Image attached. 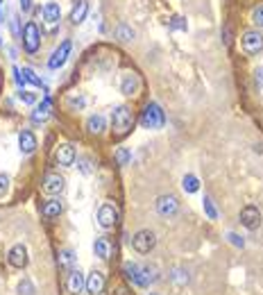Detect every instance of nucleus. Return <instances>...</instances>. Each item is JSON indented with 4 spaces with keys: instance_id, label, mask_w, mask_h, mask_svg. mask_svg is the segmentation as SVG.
<instances>
[{
    "instance_id": "f257e3e1",
    "label": "nucleus",
    "mask_w": 263,
    "mask_h": 295,
    "mask_svg": "<svg viewBox=\"0 0 263 295\" xmlns=\"http://www.w3.org/2000/svg\"><path fill=\"white\" fill-rule=\"evenodd\" d=\"M132 125H134L132 111L125 107V105L116 107V111L111 114V132H114V137H116V139H123L125 134H129Z\"/></svg>"
},
{
    "instance_id": "f03ea898",
    "label": "nucleus",
    "mask_w": 263,
    "mask_h": 295,
    "mask_svg": "<svg viewBox=\"0 0 263 295\" xmlns=\"http://www.w3.org/2000/svg\"><path fill=\"white\" fill-rule=\"evenodd\" d=\"M163 123H166V116H163L161 107H159L157 103H150L148 107H145L143 116H141V125H143L145 129H159V127H163Z\"/></svg>"
},
{
    "instance_id": "7ed1b4c3",
    "label": "nucleus",
    "mask_w": 263,
    "mask_h": 295,
    "mask_svg": "<svg viewBox=\"0 0 263 295\" xmlns=\"http://www.w3.org/2000/svg\"><path fill=\"white\" fill-rule=\"evenodd\" d=\"M132 245H134V250L139 254H148L150 250L157 245V236H154L150 230H141V232H136V234H134Z\"/></svg>"
},
{
    "instance_id": "20e7f679",
    "label": "nucleus",
    "mask_w": 263,
    "mask_h": 295,
    "mask_svg": "<svg viewBox=\"0 0 263 295\" xmlns=\"http://www.w3.org/2000/svg\"><path fill=\"white\" fill-rule=\"evenodd\" d=\"M39 46H41V35H39V27L37 23H25V27H23V48H25L30 55L39 50Z\"/></svg>"
},
{
    "instance_id": "39448f33",
    "label": "nucleus",
    "mask_w": 263,
    "mask_h": 295,
    "mask_svg": "<svg viewBox=\"0 0 263 295\" xmlns=\"http://www.w3.org/2000/svg\"><path fill=\"white\" fill-rule=\"evenodd\" d=\"M241 43H243V50H245L247 55H256V52L263 50V37H261L259 30L245 32L243 39H241Z\"/></svg>"
},
{
    "instance_id": "423d86ee",
    "label": "nucleus",
    "mask_w": 263,
    "mask_h": 295,
    "mask_svg": "<svg viewBox=\"0 0 263 295\" xmlns=\"http://www.w3.org/2000/svg\"><path fill=\"white\" fill-rule=\"evenodd\" d=\"M7 261H9L12 268H25L27 261H30V257H27V248L23 243H16L12 250H9Z\"/></svg>"
},
{
    "instance_id": "0eeeda50",
    "label": "nucleus",
    "mask_w": 263,
    "mask_h": 295,
    "mask_svg": "<svg viewBox=\"0 0 263 295\" xmlns=\"http://www.w3.org/2000/svg\"><path fill=\"white\" fill-rule=\"evenodd\" d=\"M241 225L247 230H256L261 225V211L254 205H247L241 209Z\"/></svg>"
},
{
    "instance_id": "6e6552de",
    "label": "nucleus",
    "mask_w": 263,
    "mask_h": 295,
    "mask_svg": "<svg viewBox=\"0 0 263 295\" xmlns=\"http://www.w3.org/2000/svg\"><path fill=\"white\" fill-rule=\"evenodd\" d=\"M179 209V202L175 195H159L157 198V211L159 216H163V218H170V216H175Z\"/></svg>"
},
{
    "instance_id": "1a4fd4ad",
    "label": "nucleus",
    "mask_w": 263,
    "mask_h": 295,
    "mask_svg": "<svg viewBox=\"0 0 263 295\" xmlns=\"http://www.w3.org/2000/svg\"><path fill=\"white\" fill-rule=\"evenodd\" d=\"M64 188H66V180L59 173H48V175L43 177V191L50 193V195H59Z\"/></svg>"
},
{
    "instance_id": "9d476101",
    "label": "nucleus",
    "mask_w": 263,
    "mask_h": 295,
    "mask_svg": "<svg viewBox=\"0 0 263 295\" xmlns=\"http://www.w3.org/2000/svg\"><path fill=\"white\" fill-rule=\"evenodd\" d=\"M105 286H107L105 275H102L100 270H91L89 277H86V288H84V291L89 295H102V293H105Z\"/></svg>"
},
{
    "instance_id": "9b49d317",
    "label": "nucleus",
    "mask_w": 263,
    "mask_h": 295,
    "mask_svg": "<svg viewBox=\"0 0 263 295\" xmlns=\"http://www.w3.org/2000/svg\"><path fill=\"white\" fill-rule=\"evenodd\" d=\"M68 55H71V41H61V43H59V48H57V50L52 52V57L48 59V66H50L52 71L61 69V66L66 64Z\"/></svg>"
},
{
    "instance_id": "f8f14e48",
    "label": "nucleus",
    "mask_w": 263,
    "mask_h": 295,
    "mask_svg": "<svg viewBox=\"0 0 263 295\" xmlns=\"http://www.w3.org/2000/svg\"><path fill=\"white\" fill-rule=\"evenodd\" d=\"M159 279V273L154 266H139V275H136V286L141 288H148L150 284H154Z\"/></svg>"
},
{
    "instance_id": "ddd939ff",
    "label": "nucleus",
    "mask_w": 263,
    "mask_h": 295,
    "mask_svg": "<svg viewBox=\"0 0 263 295\" xmlns=\"http://www.w3.org/2000/svg\"><path fill=\"white\" fill-rule=\"evenodd\" d=\"M75 148L71 146V143H61L59 148L55 150V161L59 163V166H64V168H68V166H73L75 163Z\"/></svg>"
},
{
    "instance_id": "4468645a",
    "label": "nucleus",
    "mask_w": 263,
    "mask_h": 295,
    "mask_svg": "<svg viewBox=\"0 0 263 295\" xmlns=\"http://www.w3.org/2000/svg\"><path fill=\"white\" fill-rule=\"evenodd\" d=\"M98 222L105 227V230L114 227L116 222H118V209H116L114 205H102L98 209Z\"/></svg>"
},
{
    "instance_id": "2eb2a0df",
    "label": "nucleus",
    "mask_w": 263,
    "mask_h": 295,
    "mask_svg": "<svg viewBox=\"0 0 263 295\" xmlns=\"http://www.w3.org/2000/svg\"><path fill=\"white\" fill-rule=\"evenodd\" d=\"M66 288H68V293H71V295H80V293L86 288V277L80 273V270H75V268H73L71 273H68Z\"/></svg>"
},
{
    "instance_id": "dca6fc26",
    "label": "nucleus",
    "mask_w": 263,
    "mask_h": 295,
    "mask_svg": "<svg viewBox=\"0 0 263 295\" xmlns=\"http://www.w3.org/2000/svg\"><path fill=\"white\" fill-rule=\"evenodd\" d=\"M61 211H64V200H61V198H52V200H48L46 205H43L41 216L50 220V218H57V216H61Z\"/></svg>"
},
{
    "instance_id": "f3484780",
    "label": "nucleus",
    "mask_w": 263,
    "mask_h": 295,
    "mask_svg": "<svg viewBox=\"0 0 263 295\" xmlns=\"http://www.w3.org/2000/svg\"><path fill=\"white\" fill-rule=\"evenodd\" d=\"M18 150H21L23 154H32L34 150H37V137H34L30 129H23V132L18 134Z\"/></svg>"
},
{
    "instance_id": "a211bd4d",
    "label": "nucleus",
    "mask_w": 263,
    "mask_h": 295,
    "mask_svg": "<svg viewBox=\"0 0 263 295\" xmlns=\"http://www.w3.org/2000/svg\"><path fill=\"white\" fill-rule=\"evenodd\" d=\"M93 252H95V257H98V259L107 261L111 254H114V245H111L109 239L100 236V239H95V243H93Z\"/></svg>"
},
{
    "instance_id": "6ab92c4d",
    "label": "nucleus",
    "mask_w": 263,
    "mask_h": 295,
    "mask_svg": "<svg viewBox=\"0 0 263 295\" xmlns=\"http://www.w3.org/2000/svg\"><path fill=\"white\" fill-rule=\"evenodd\" d=\"M43 18H46V23H48V27H55L57 23H59V16H61V9H59V5L57 3H48L46 7H43Z\"/></svg>"
},
{
    "instance_id": "aec40b11",
    "label": "nucleus",
    "mask_w": 263,
    "mask_h": 295,
    "mask_svg": "<svg viewBox=\"0 0 263 295\" xmlns=\"http://www.w3.org/2000/svg\"><path fill=\"white\" fill-rule=\"evenodd\" d=\"M141 82H139V75L134 73H125L123 75V82H120V91H123L125 95H134L136 91H139Z\"/></svg>"
},
{
    "instance_id": "412c9836",
    "label": "nucleus",
    "mask_w": 263,
    "mask_h": 295,
    "mask_svg": "<svg viewBox=\"0 0 263 295\" xmlns=\"http://www.w3.org/2000/svg\"><path fill=\"white\" fill-rule=\"evenodd\" d=\"M86 132L89 134H102L105 132V118L100 114H93L86 118Z\"/></svg>"
},
{
    "instance_id": "4be33fe9",
    "label": "nucleus",
    "mask_w": 263,
    "mask_h": 295,
    "mask_svg": "<svg viewBox=\"0 0 263 295\" xmlns=\"http://www.w3.org/2000/svg\"><path fill=\"white\" fill-rule=\"evenodd\" d=\"M86 12H89V5H86V0H77V5L73 7V12H71V21L75 23V25H80V23L86 18Z\"/></svg>"
},
{
    "instance_id": "5701e85b",
    "label": "nucleus",
    "mask_w": 263,
    "mask_h": 295,
    "mask_svg": "<svg viewBox=\"0 0 263 295\" xmlns=\"http://www.w3.org/2000/svg\"><path fill=\"white\" fill-rule=\"evenodd\" d=\"M50 98H43V103L37 107V111L32 114V120L34 123H43V120H48V116H50Z\"/></svg>"
},
{
    "instance_id": "b1692460",
    "label": "nucleus",
    "mask_w": 263,
    "mask_h": 295,
    "mask_svg": "<svg viewBox=\"0 0 263 295\" xmlns=\"http://www.w3.org/2000/svg\"><path fill=\"white\" fill-rule=\"evenodd\" d=\"M57 261H59V268L64 270V273H71L73 264H75V254H73V250H61Z\"/></svg>"
},
{
    "instance_id": "393cba45",
    "label": "nucleus",
    "mask_w": 263,
    "mask_h": 295,
    "mask_svg": "<svg viewBox=\"0 0 263 295\" xmlns=\"http://www.w3.org/2000/svg\"><path fill=\"white\" fill-rule=\"evenodd\" d=\"M182 186H184V191H186V193H195L198 188H200V182H198L195 175H184Z\"/></svg>"
},
{
    "instance_id": "a878e982",
    "label": "nucleus",
    "mask_w": 263,
    "mask_h": 295,
    "mask_svg": "<svg viewBox=\"0 0 263 295\" xmlns=\"http://www.w3.org/2000/svg\"><path fill=\"white\" fill-rule=\"evenodd\" d=\"M116 37H118L120 41H132V39H134V30H132L129 25H125V23H120V25L116 27Z\"/></svg>"
},
{
    "instance_id": "bb28decb",
    "label": "nucleus",
    "mask_w": 263,
    "mask_h": 295,
    "mask_svg": "<svg viewBox=\"0 0 263 295\" xmlns=\"http://www.w3.org/2000/svg\"><path fill=\"white\" fill-rule=\"evenodd\" d=\"M16 293L18 295H34L37 293V288H34V284L30 282V279H21L16 286Z\"/></svg>"
},
{
    "instance_id": "cd10ccee",
    "label": "nucleus",
    "mask_w": 263,
    "mask_h": 295,
    "mask_svg": "<svg viewBox=\"0 0 263 295\" xmlns=\"http://www.w3.org/2000/svg\"><path fill=\"white\" fill-rule=\"evenodd\" d=\"M116 161H118V166H127L132 161V152L127 148H118L116 150Z\"/></svg>"
},
{
    "instance_id": "c85d7f7f",
    "label": "nucleus",
    "mask_w": 263,
    "mask_h": 295,
    "mask_svg": "<svg viewBox=\"0 0 263 295\" xmlns=\"http://www.w3.org/2000/svg\"><path fill=\"white\" fill-rule=\"evenodd\" d=\"M170 279H173L175 284H179V286H182V284L188 282V273H186V270H182V268H175L173 275H170Z\"/></svg>"
},
{
    "instance_id": "c756f323",
    "label": "nucleus",
    "mask_w": 263,
    "mask_h": 295,
    "mask_svg": "<svg viewBox=\"0 0 263 295\" xmlns=\"http://www.w3.org/2000/svg\"><path fill=\"white\" fill-rule=\"evenodd\" d=\"M123 273H125V277H127L129 282H136V275H139V266H136V264H129V261H127V264L123 266Z\"/></svg>"
},
{
    "instance_id": "7c9ffc66",
    "label": "nucleus",
    "mask_w": 263,
    "mask_h": 295,
    "mask_svg": "<svg viewBox=\"0 0 263 295\" xmlns=\"http://www.w3.org/2000/svg\"><path fill=\"white\" fill-rule=\"evenodd\" d=\"M68 105H71L73 109H84V107H86V98H84L82 93L71 95V98H68Z\"/></svg>"
},
{
    "instance_id": "2f4dec72",
    "label": "nucleus",
    "mask_w": 263,
    "mask_h": 295,
    "mask_svg": "<svg viewBox=\"0 0 263 295\" xmlns=\"http://www.w3.org/2000/svg\"><path fill=\"white\" fill-rule=\"evenodd\" d=\"M18 100H21V103H25V105H34V103H37V93L21 89V91H18Z\"/></svg>"
},
{
    "instance_id": "473e14b6",
    "label": "nucleus",
    "mask_w": 263,
    "mask_h": 295,
    "mask_svg": "<svg viewBox=\"0 0 263 295\" xmlns=\"http://www.w3.org/2000/svg\"><path fill=\"white\" fill-rule=\"evenodd\" d=\"M21 73H23V77H25V82H32L34 86H41V77L34 75V71H32V69H23Z\"/></svg>"
},
{
    "instance_id": "72a5a7b5",
    "label": "nucleus",
    "mask_w": 263,
    "mask_h": 295,
    "mask_svg": "<svg viewBox=\"0 0 263 295\" xmlns=\"http://www.w3.org/2000/svg\"><path fill=\"white\" fill-rule=\"evenodd\" d=\"M204 211H207V216H209L211 220L218 218V211H216V207H213V202L209 200V198H204Z\"/></svg>"
},
{
    "instance_id": "f704fd0d",
    "label": "nucleus",
    "mask_w": 263,
    "mask_h": 295,
    "mask_svg": "<svg viewBox=\"0 0 263 295\" xmlns=\"http://www.w3.org/2000/svg\"><path fill=\"white\" fill-rule=\"evenodd\" d=\"M9 193V177L7 175H0V200Z\"/></svg>"
},
{
    "instance_id": "c9c22d12",
    "label": "nucleus",
    "mask_w": 263,
    "mask_h": 295,
    "mask_svg": "<svg viewBox=\"0 0 263 295\" xmlns=\"http://www.w3.org/2000/svg\"><path fill=\"white\" fill-rule=\"evenodd\" d=\"M170 27H173V30H186V21H184L182 16H175L173 21H170Z\"/></svg>"
},
{
    "instance_id": "e433bc0d",
    "label": "nucleus",
    "mask_w": 263,
    "mask_h": 295,
    "mask_svg": "<svg viewBox=\"0 0 263 295\" xmlns=\"http://www.w3.org/2000/svg\"><path fill=\"white\" fill-rule=\"evenodd\" d=\"M252 18H254V23L259 27H263V5H259V7L254 9V14H252Z\"/></svg>"
},
{
    "instance_id": "4c0bfd02",
    "label": "nucleus",
    "mask_w": 263,
    "mask_h": 295,
    "mask_svg": "<svg viewBox=\"0 0 263 295\" xmlns=\"http://www.w3.org/2000/svg\"><path fill=\"white\" fill-rule=\"evenodd\" d=\"M14 82L18 84V89H23V86H25V77H23V73L18 69H14Z\"/></svg>"
},
{
    "instance_id": "58836bf2",
    "label": "nucleus",
    "mask_w": 263,
    "mask_h": 295,
    "mask_svg": "<svg viewBox=\"0 0 263 295\" xmlns=\"http://www.w3.org/2000/svg\"><path fill=\"white\" fill-rule=\"evenodd\" d=\"M227 239H229L232 243L236 245V248H243V245H245V241H243V239H241V236H238V234H227Z\"/></svg>"
},
{
    "instance_id": "ea45409f",
    "label": "nucleus",
    "mask_w": 263,
    "mask_h": 295,
    "mask_svg": "<svg viewBox=\"0 0 263 295\" xmlns=\"http://www.w3.org/2000/svg\"><path fill=\"white\" fill-rule=\"evenodd\" d=\"M80 171L84 173V175H89V173H91V161H89V159H80Z\"/></svg>"
},
{
    "instance_id": "a19ab883",
    "label": "nucleus",
    "mask_w": 263,
    "mask_h": 295,
    "mask_svg": "<svg viewBox=\"0 0 263 295\" xmlns=\"http://www.w3.org/2000/svg\"><path fill=\"white\" fill-rule=\"evenodd\" d=\"M30 7H32V0H21V9H23V12H27Z\"/></svg>"
},
{
    "instance_id": "79ce46f5",
    "label": "nucleus",
    "mask_w": 263,
    "mask_h": 295,
    "mask_svg": "<svg viewBox=\"0 0 263 295\" xmlns=\"http://www.w3.org/2000/svg\"><path fill=\"white\" fill-rule=\"evenodd\" d=\"M0 3H3V0H0Z\"/></svg>"
}]
</instances>
